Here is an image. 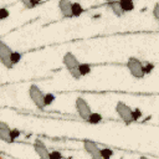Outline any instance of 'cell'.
<instances>
[{
  "label": "cell",
  "instance_id": "7402d4cb",
  "mask_svg": "<svg viewBox=\"0 0 159 159\" xmlns=\"http://www.w3.org/2000/svg\"><path fill=\"white\" fill-rule=\"evenodd\" d=\"M153 15H154V19H156L159 24V3H157L153 8Z\"/></svg>",
  "mask_w": 159,
  "mask_h": 159
},
{
  "label": "cell",
  "instance_id": "9a60e30c",
  "mask_svg": "<svg viewBox=\"0 0 159 159\" xmlns=\"http://www.w3.org/2000/svg\"><path fill=\"white\" fill-rule=\"evenodd\" d=\"M83 13V8L80 3H73L72 4V15L73 16H80Z\"/></svg>",
  "mask_w": 159,
  "mask_h": 159
},
{
  "label": "cell",
  "instance_id": "7c38bea8",
  "mask_svg": "<svg viewBox=\"0 0 159 159\" xmlns=\"http://www.w3.org/2000/svg\"><path fill=\"white\" fill-rule=\"evenodd\" d=\"M119 4H121V8H122V10L124 13L134 10V3L132 1V0H121Z\"/></svg>",
  "mask_w": 159,
  "mask_h": 159
},
{
  "label": "cell",
  "instance_id": "8fae6325",
  "mask_svg": "<svg viewBox=\"0 0 159 159\" xmlns=\"http://www.w3.org/2000/svg\"><path fill=\"white\" fill-rule=\"evenodd\" d=\"M108 6L112 9V11H113V14L116 16H123L124 11L122 10V8H121L119 1H112L108 4Z\"/></svg>",
  "mask_w": 159,
  "mask_h": 159
},
{
  "label": "cell",
  "instance_id": "4fadbf2b",
  "mask_svg": "<svg viewBox=\"0 0 159 159\" xmlns=\"http://www.w3.org/2000/svg\"><path fill=\"white\" fill-rule=\"evenodd\" d=\"M78 71H80V73H81V76H86V75L91 73L92 67H91V65H88V63H80Z\"/></svg>",
  "mask_w": 159,
  "mask_h": 159
},
{
  "label": "cell",
  "instance_id": "d6986e66",
  "mask_svg": "<svg viewBox=\"0 0 159 159\" xmlns=\"http://www.w3.org/2000/svg\"><path fill=\"white\" fill-rule=\"evenodd\" d=\"M132 117H133V122L134 121H139L142 118V111L139 108H134L132 111Z\"/></svg>",
  "mask_w": 159,
  "mask_h": 159
},
{
  "label": "cell",
  "instance_id": "277c9868",
  "mask_svg": "<svg viewBox=\"0 0 159 159\" xmlns=\"http://www.w3.org/2000/svg\"><path fill=\"white\" fill-rule=\"evenodd\" d=\"M132 108L128 106V105H126L124 102H117V105H116V112H117V114H118L121 118L123 119V122L124 123H132L133 122V117H132Z\"/></svg>",
  "mask_w": 159,
  "mask_h": 159
},
{
  "label": "cell",
  "instance_id": "cb8c5ba5",
  "mask_svg": "<svg viewBox=\"0 0 159 159\" xmlns=\"http://www.w3.org/2000/svg\"><path fill=\"white\" fill-rule=\"evenodd\" d=\"M10 135H11V139L14 142H15V139H17L19 137H20V130L19 129H11V133H10Z\"/></svg>",
  "mask_w": 159,
  "mask_h": 159
},
{
  "label": "cell",
  "instance_id": "ac0fdd59",
  "mask_svg": "<svg viewBox=\"0 0 159 159\" xmlns=\"http://www.w3.org/2000/svg\"><path fill=\"white\" fill-rule=\"evenodd\" d=\"M55 100H56L55 95H52V93H46V96H45V105H46V106L52 105Z\"/></svg>",
  "mask_w": 159,
  "mask_h": 159
},
{
  "label": "cell",
  "instance_id": "484cf974",
  "mask_svg": "<svg viewBox=\"0 0 159 159\" xmlns=\"http://www.w3.org/2000/svg\"><path fill=\"white\" fill-rule=\"evenodd\" d=\"M139 159H148L147 157H139Z\"/></svg>",
  "mask_w": 159,
  "mask_h": 159
},
{
  "label": "cell",
  "instance_id": "6da1fadb",
  "mask_svg": "<svg viewBox=\"0 0 159 159\" xmlns=\"http://www.w3.org/2000/svg\"><path fill=\"white\" fill-rule=\"evenodd\" d=\"M62 60H63V65L66 66L70 75H71L75 80H80V77H81V73L78 71L80 62H78L76 56H75L72 52H66Z\"/></svg>",
  "mask_w": 159,
  "mask_h": 159
},
{
  "label": "cell",
  "instance_id": "3957f363",
  "mask_svg": "<svg viewBox=\"0 0 159 159\" xmlns=\"http://www.w3.org/2000/svg\"><path fill=\"white\" fill-rule=\"evenodd\" d=\"M29 96L31 98V101L35 103V106L39 109H44L46 105H45V93L40 90V87H37L36 85H31L29 87Z\"/></svg>",
  "mask_w": 159,
  "mask_h": 159
},
{
  "label": "cell",
  "instance_id": "52a82bcc",
  "mask_svg": "<svg viewBox=\"0 0 159 159\" xmlns=\"http://www.w3.org/2000/svg\"><path fill=\"white\" fill-rule=\"evenodd\" d=\"M83 148L85 151L90 154V157L92 159H102V156H101V149L100 147L97 146L95 142L92 141H85L83 142Z\"/></svg>",
  "mask_w": 159,
  "mask_h": 159
},
{
  "label": "cell",
  "instance_id": "8992f818",
  "mask_svg": "<svg viewBox=\"0 0 159 159\" xmlns=\"http://www.w3.org/2000/svg\"><path fill=\"white\" fill-rule=\"evenodd\" d=\"M76 109H77V113L78 116L81 117L82 119L87 121L88 117L92 114V109L90 105L86 102V100L83 97H77L76 98Z\"/></svg>",
  "mask_w": 159,
  "mask_h": 159
},
{
  "label": "cell",
  "instance_id": "d4e9b609",
  "mask_svg": "<svg viewBox=\"0 0 159 159\" xmlns=\"http://www.w3.org/2000/svg\"><path fill=\"white\" fill-rule=\"evenodd\" d=\"M8 16H9V11L6 9H4V8L0 9V20H4V19H6Z\"/></svg>",
  "mask_w": 159,
  "mask_h": 159
},
{
  "label": "cell",
  "instance_id": "603a6c76",
  "mask_svg": "<svg viewBox=\"0 0 159 159\" xmlns=\"http://www.w3.org/2000/svg\"><path fill=\"white\" fill-rule=\"evenodd\" d=\"M50 159H62V154L59 151H52L50 153Z\"/></svg>",
  "mask_w": 159,
  "mask_h": 159
},
{
  "label": "cell",
  "instance_id": "7a4b0ae2",
  "mask_svg": "<svg viewBox=\"0 0 159 159\" xmlns=\"http://www.w3.org/2000/svg\"><path fill=\"white\" fill-rule=\"evenodd\" d=\"M127 67L129 70V73L132 75L134 78L141 80L144 77V65L142 61H139L135 57H129L127 60Z\"/></svg>",
  "mask_w": 159,
  "mask_h": 159
},
{
  "label": "cell",
  "instance_id": "30bf717a",
  "mask_svg": "<svg viewBox=\"0 0 159 159\" xmlns=\"http://www.w3.org/2000/svg\"><path fill=\"white\" fill-rule=\"evenodd\" d=\"M11 129L10 127L5 123V122H0V138L3 139L4 142H8V143H13L14 141L11 139Z\"/></svg>",
  "mask_w": 159,
  "mask_h": 159
},
{
  "label": "cell",
  "instance_id": "ba28073f",
  "mask_svg": "<svg viewBox=\"0 0 159 159\" xmlns=\"http://www.w3.org/2000/svg\"><path fill=\"white\" fill-rule=\"evenodd\" d=\"M34 149L40 159H50V152L41 139H36L34 142Z\"/></svg>",
  "mask_w": 159,
  "mask_h": 159
},
{
  "label": "cell",
  "instance_id": "2e32d148",
  "mask_svg": "<svg viewBox=\"0 0 159 159\" xmlns=\"http://www.w3.org/2000/svg\"><path fill=\"white\" fill-rule=\"evenodd\" d=\"M101 156H102V159H111L112 156H113V151L111 148H102Z\"/></svg>",
  "mask_w": 159,
  "mask_h": 159
},
{
  "label": "cell",
  "instance_id": "ffe728a7",
  "mask_svg": "<svg viewBox=\"0 0 159 159\" xmlns=\"http://www.w3.org/2000/svg\"><path fill=\"white\" fill-rule=\"evenodd\" d=\"M22 4H24V6L26 8V9H31V8H34V6H36V5H39V1H31V0H30V1H27V0H22V1H21Z\"/></svg>",
  "mask_w": 159,
  "mask_h": 159
},
{
  "label": "cell",
  "instance_id": "e0dca14e",
  "mask_svg": "<svg viewBox=\"0 0 159 159\" xmlns=\"http://www.w3.org/2000/svg\"><path fill=\"white\" fill-rule=\"evenodd\" d=\"M21 59H22V54L21 52H17V51H14L13 55H11V62L14 65H16L21 61Z\"/></svg>",
  "mask_w": 159,
  "mask_h": 159
},
{
  "label": "cell",
  "instance_id": "44dd1931",
  "mask_svg": "<svg viewBox=\"0 0 159 159\" xmlns=\"http://www.w3.org/2000/svg\"><path fill=\"white\" fill-rule=\"evenodd\" d=\"M153 70H154V65H153V63H149V62H148V63L144 65V75L152 73Z\"/></svg>",
  "mask_w": 159,
  "mask_h": 159
},
{
  "label": "cell",
  "instance_id": "5b68a950",
  "mask_svg": "<svg viewBox=\"0 0 159 159\" xmlns=\"http://www.w3.org/2000/svg\"><path fill=\"white\" fill-rule=\"evenodd\" d=\"M14 51L9 47V46L1 41L0 43V61L1 63L5 66L6 68H13L14 67V63L11 62V55H13Z\"/></svg>",
  "mask_w": 159,
  "mask_h": 159
},
{
  "label": "cell",
  "instance_id": "9c48e42d",
  "mask_svg": "<svg viewBox=\"0 0 159 159\" xmlns=\"http://www.w3.org/2000/svg\"><path fill=\"white\" fill-rule=\"evenodd\" d=\"M72 4L71 1H68V0H61V1L59 3V9L60 11H61L62 16L63 17H72Z\"/></svg>",
  "mask_w": 159,
  "mask_h": 159
},
{
  "label": "cell",
  "instance_id": "5bb4252c",
  "mask_svg": "<svg viewBox=\"0 0 159 159\" xmlns=\"http://www.w3.org/2000/svg\"><path fill=\"white\" fill-rule=\"evenodd\" d=\"M101 121H102V116L100 113H95V112H92V114L88 117L87 122L91 123V124H97V123H100Z\"/></svg>",
  "mask_w": 159,
  "mask_h": 159
}]
</instances>
